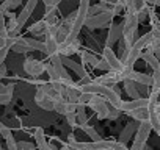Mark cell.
<instances>
[{"label": "cell", "mask_w": 160, "mask_h": 150, "mask_svg": "<svg viewBox=\"0 0 160 150\" xmlns=\"http://www.w3.org/2000/svg\"><path fill=\"white\" fill-rule=\"evenodd\" d=\"M21 3H22V0H3V2L0 3V10L2 11H11V10L18 8Z\"/></svg>", "instance_id": "21"}, {"label": "cell", "mask_w": 160, "mask_h": 150, "mask_svg": "<svg viewBox=\"0 0 160 150\" xmlns=\"http://www.w3.org/2000/svg\"><path fill=\"white\" fill-rule=\"evenodd\" d=\"M151 33H152V36H151V42L148 45L152 49L155 56L160 59V27H154L151 30Z\"/></svg>", "instance_id": "10"}, {"label": "cell", "mask_w": 160, "mask_h": 150, "mask_svg": "<svg viewBox=\"0 0 160 150\" xmlns=\"http://www.w3.org/2000/svg\"><path fill=\"white\" fill-rule=\"evenodd\" d=\"M11 50H13V52H16V53H27V52H30V50H33V49L28 45V42H27V39H25V38L18 36V39H16V42L13 44Z\"/></svg>", "instance_id": "14"}, {"label": "cell", "mask_w": 160, "mask_h": 150, "mask_svg": "<svg viewBox=\"0 0 160 150\" xmlns=\"http://www.w3.org/2000/svg\"><path fill=\"white\" fill-rule=\"evenodd\" d=\"M122 83H124V88H126V92H127L129 97H132V99H140V91L135 88V82L126 80V82H122Z\"/></svg>", "instance_id": "19"}, {"label": "cell", "mask_w": 160, "mask_h": 150, "mask_svg": "<svg viewBox=\"0 0 160 150\" xmlns=\"http://www.w3.org/2000/svg\"><path fill=\"white\" fill-rule=\"evenodd\" d=\"M80 128H82V130H83V131H85V133H87V134H88V136L93 139V141H99V139H101L99 133H98V131H96L93 127H88V125L85 124V125H80Z\"/></svg>", "instance_id": "26"}, {"label": "cell", "mask_w": 160, "mask_h": 150, "mask_svg": "<svg viewBox=\"0 0 160 150\" xmlns=\"http://www.w3.org/2000/svg\"><path fill=\"white\" fill-rule=\"evenodd\" d=\"M102 58L110 64L112 70H121V69H122V63H121V59L115 55V52L112 50V47H107V45H105V49L102 50Z\"/></svg>", "instance_id": "7"}, {"label": "cell", "mask_w": 160, "mask_h": 150, "mask_svg": "<svg viewBox=\"0 0 160 150\" xmlns=\"http://www.w3.org/2000/svg\"><path fill=\"white\" fill-rule=\"evenodd\" d=\"M53 3H55V5H57V3H58V0H53Z\"/></svg>", "instance_id": "39"}, {"label": "cell", "mask_w": 160, "mask_h": 150, "mask_svg": "<svg viewBox=\"0 0 160 150\" xmlns=\"http://www.w3.org/2000/svg\"><path fill=\"white\" fill-rule=\"evenodd\" d=\"M35 102L42 108V110H46V111H53V108H55V102L38 86V89H36V92H35Z\"/></svg>", "instance_id": "5"}, {"label": "cell", "mask_w": 160, "mask_h": 150, "mask_svg": "<svg viewBox=\"0 0 160 150\" xmlns=\"http://www.w3.org/2000/svg\"><path fill=\"white\" fill-rule=\"evenodd\" d=\"M0 150H2V148H0Z\"/></svg>", "instance_id": "42"}, {"label": "cell", "mask_w": 160, "mask_h": 150, "mask_svg": "<svg viewBox=\"0 0 160 150\" xmlns=\"http://www.w3.org/2000/svg\"><path fill=\"white\" fill-rule=\"evenodd\" d=\"M151 36H152V33H151V31H149V33H146V35H143L141 38H138V39L133 42V45H132V47H133V49H138V50H143V49L151 42Z\"/></svg>", "instance_id": "20"}, {"label": "cell", "mask_w": 160, "mask_h": 150, "mask_svg": "<svg viewBox=\"0 0 160 150\" xmlns=\"http://www.w3.org/2000/svg\"><path fill=\"white\" fill-rule=\"evenodd\" d=\"M110 106H112V105H110ZM119 113H121V111H119L118 108L112 106V110L108 111V117H107V119H116V117L119 116Z\"/></svg>", "instance_id": "34"}, {"label": "cell", "mask_w": 160, "mask_h": 150, "mask_svg": "<svg viewBox=\"0 0 160 150\" xmlns=\"http://www.w3.org/2000/svg\"><path fill=\"white\" fill-rule=\"evenodd\" d=\"M80 58H82V61H83V63H88V64H91L93 67H94V66L98 64V61H99V59H98L94 55H91L88 50H83L82 53H80Z\"/></svg>", "instance_id": "23"}, {"label": "cell", "mask_w": 160, "mask_h": 150, "mask_svg": "<svg viewBox=\"0 0 160 150\" xmlns=\"http://www.w3.org/2000/svg\"><path fill=\"white\" fill-rule=\"evenodd\" d=\"M18 147H19V150H35V145L32 142H25V141L18 142Z\"/></svg>", "instance_id": "32"}, {"label": "cell", "mask_w": 160, "mask_h": 150, "mask_svg": "<svg viewBox=\"0 0 160 150\" xmlns=\"http://www.w3.org/2000/svg\"><path fill=\"white\" fill-rule=\"evenodd\" d=\"M78 45H80V42H78L77 38H75V39H66L64 42L60 44L58 53H60L61 56H72L74 53L78 52Z\"/></svg>", "instance_id": "6"}, {"label": "cell", "mask_w": 160, "mask_h": 150, "mask_svg": "<svg viewBox=\"0 0 160 150\" xmlns=\"http://www.w3.org/2000/svg\"><path fill=\"white\" fill-rule=\"evenodd\" d=\"M101 3H105V5H110V7H113V5L116 3V0H101Z\"/></svg>", "instance_id": "37"}, {"label": "cell", "mask_w": 160, "mask_h": 150, "mask_svg": "<svg viewBox=\"0 0 160 150\" xmlns=\"http://www.w3.org/2000/svg\"><path fill=\"white\" fill-rule=\"evenodd\" d=\"M135 120H138V122H144V120H148L149 119V111H148V106H140V108H135L133 111H130L129 113Z\"/></svg>", "instance_id": "18"}, {"label": "cell", "mask_w": 160, "mask_h": 150, "mask_svg": "<svg viewBox=\"0 0 160 150\" xmlns=\"http://www.w3.org/2000/svg\"><path fill=\"white\" fill-rule=\"evenodd\" d=\"M141 58L152 67V70H157V69H160V59L155 56V53H152V52H148V50H144L143 49V52H141Z\"/></svg>", "instance_id": "15"}, {"label": "cell", "mask_w": 160, "mask_h": 150, "mask_svg": "<svg viewBox=\"0 0 160 150\" xmlns=\"http://www.w3.org/2000/svg\"><path fill=\"white\" fill-rule=\"evenodd\" d=\"M46 70H47V75H49V82H50V83L60 82V75L57 73V70L53 69V66H52V64H46Z\"/></svg>", "instance_id": "25"}, {"label": "cell", "mask_w": 160, "mask_h": 150, "mask_svg": "<svg viewBox=\"0 0 160 150\" xmlns=\"http://www.w3.org/2000/svg\"><path fill=\"white\" fill-rule=\"evenodd\" d=\"M47 11H46V16H44V21L49 24V25H58V10H57V5L53 7H46Z\"/></svg>", "instance_id": "17"}, {"label": "cell", "mask_w": 160, "mask_h": 150, "mask_svg": "<svg viewBox=\"0 0 160 150\" xmlns=\"http://www.w3.org/2000/svg\"><path fill=\"white\" fill-rule=\"evenodd\" d=\"M157 7H160V0H158V2H157Z\"/></svg>", "instance_id": "40"}, {"label": "cell", "mask_w": 160, "mask_h": 150, "mask_svg": "<svg viewBox=\"0 0 160 150\" xmlns=\"http://www.w3.org/2000/svg\"><path fill=\"white\" fill-rule=\"evenodd\" d=\"M35 141H36V144L39 145V144H42V142H46V136H44V130L41 128V127H38V128H35Z\"/></svg>", "instance_id": "29"}, {"label": "cell", "mask_w": 160, "mask_h": 150, "mask_svg": "<svg viewBox=\"0 0 160 150\" xmlns=\"http://www.w3.org/2000/svg\"><path fill=\"white\" fill-rule=\"evenodd\" d=\"M7 75V66H5V63H2L0 64V78H3Z\"/></svg>", "instance_id": "36"}, {"label": "cell", "mask_w": 160, "mask_h": 150, "mask_svg": "<svg viewBox=\"0 0 160 150\" xmlns=\"http://www.w3.org/2000/svg\"><path fill=\"white\" fill-rule=\"evenodd\" d=\"M8 47H5V49H0V64H2L3 61H5V58H7V55H8Z\"/></svg>", "instance_id": "35"}, {"label": "cell", "mask_w": 160, "mask_h": 150, "mask_svg": "<svg viewBox=\"0 0 160 150\" xmlns=\"http://www.w3.org/2000/svg\"><path fill=\"white\" fill-rule=\"evenodd\" d=\"M94 69H99V70H105V72H108V70H112V67H110V64L102 58V59H99L98 61V64L94 66Z\"/></svg>", "instance_id": "30"}, {"label": "cell", "mask_w": 160, "mask_h": 150, "mask_svg": "<svg viewBox=\"0 0 160 150\" xmlns=\"http://www.w3.org/2000/svg\"><path fill=\"white\" fill-rule=\"evenodd\" d=\"M24 70L32 75V77H39V75H42V72H46V64L39 59H33V58H28L24 61Z\"/></svg>", "instance_id": "4"}, {"label": "cell", "mask_w": 160, "mask_h": 150, "mask_svg": "<svg viewBox=\"0 0 160 150\" xmlns=\"http://www.w3.org/2000/svg\"><path fill=\"white\" fill-rule=\"evenodd\" d=\"M93 97H94V94H91V92H82L80 97H78V100H77V105H85L87 106Z\"/></svg>", "instance_id": "28"}, {"label": "cell", "mask_w": 160, "mask_h": 150, "mask_svg": "<svg viewBox=\"0 0 160 150\" xmlns=\"http://www.w3.org/2000/svg\"><path fill=\"white\" fill-rule=\"evenodd\" d=\"M135 131V124H127V127L122 130V133H121V142H127L129 139H130V136H132V133Z\"/></svg>", "instance_id": "22"}, {"label": "cell", "mask_w": 160, "mask_h": 150, "mask_svg": "<svg viewBox=\"0 0 160 150\" xmlns=\"http://www.w3.org/2000/svg\"><path fill=\"white\" fill-rule=\"evenodd\" d=\"M116 2H121V3H122V0H116Z\"/></svg>", "instance_id": "41"}, {"label": "cell", "mask_w": 160, "mask_h": 150, "mask_svg": "<svg viewBox=\"0 0 160 150\" xmlns=\"http://www.w3.org/2000/svg\"><path fill=\"white\" fill-rule=\"evenodd\" d=\"M152 127L149 124V120H144V122H140V127L137 130V134H135V141L130 147V150H144L146 147V142H148V138H149V133H151Z\"/></svg>", "instance_id": "1"}, {"label": "cell", "mask_w": 160, "mask_h": 150, "mask_svg": "<svg viewBox=\"0 0 160 150\" xmlns=\"http://www.w3.org/2000/svg\"><path fill=\"white\" fill-rule=\"evenodd\" d=\"M25 39H27L28 45H30L33 50H39V52L46 53V44H44V42H39V41L33 39V38H25Z\"/></svg>", "instance_id": "24"}, {"label": "cell", "mask_w": 160, "mask_h": 150, "mask_svg": "<svg viewBox=\"0 0 160 150\" xmlns=\"http://www.w3.org/2000/svg\"><path fill=\"white\" fill-rule=\"evenodd\" d=\"M47 30H49V24L42 19V21H38L36 24H33L28 31L33 35V36H46L47 35Z\"/></svg>", "instance_id": "13"}, {"label": "cell", "mask_w": 160, "mask_h": 150, "mask_svg": "<svg viewBox=\"0 0 160 150\" xmlns=\"http://www.w3.org/2000/svg\"><path fill=\"white\" fill-rule=\"evenodd\" d=\"M113 17H115V13L112 10H108V11L101 13V14H96V16H88L85 25L88 28H102L107 24H112V19Z\"/></svg>", "instance_id": "2"}, {"label": "cell", "mask_w": 160, "mask_h": 150, "mask_svg": "<svg viewBox=\"0 0 160 150\" xmlns=\"http://www.w3.org/2000/svg\"><path fill=\"white\" fill-rule=\"evenodd\" d=\"M61 56V55H60ZM61 61H63V64L66 66V67H69V69H72L80 78H83V77H88V73H87V70L80 66V64H77V63H74L72 59H71V56H61Z\"/></svg>", "instance_id": "11"}, {"label": "cell", "mask_w": 160, "mask_h": 150, "mask_svg": "<svg viewBox=\"0 0 160 150\" xmlns=\"http://www.w3.org/2000/svg\"><path fill=\"white\" fill-rule=\"evenodd\" d=\"M152 89L160 92V69L152 72Z\"/></svg>", "instance_id": "27"}, {"label": "cell", "mask_w": 160, "mask_h": 150, "mask_svg": "<svg viewBox=\"0 0 160 150\" xmlns=\"http://www.w3.org/2000/svg\"><path fill=\"white\" fill-rule=\"evenodd\" d=\"M44 44H46V55H47L49 58H52V56H55V55H60V53H58L60 44L57 42V39H55L53 36H46Z\"/></svg>", "instance_id": "12"}, {"label": "cell", "mask_w": 160, "mask_h": 150, "mask_svg": "<svg viewBox=\"0 0 160 150\" xmlns=\"http://www.w3.org/2000/svg\"><path fill=\"white\" fill-rule=\"evenodd\" d=\"M13 88H14L13 85L5 86V85L0 83V103H2V105L10 103V100L13 97Z\"/></svg>", "instance_id": "16"}, {"label": "cell", "mask_w": 160, "mask_h": 150, "mask_svg": "<svg viewBox=\"0 0 160 150\" xmlns=\"http://www.w3.org/2000/svg\"><path fill=\"white\" fill-rule=\"evenodd\" d=\"M141 52H143V50H138V49L130 47V50L127 52V55H126V56L121 59L122 66H124V67H132V69H133L135 61H137L138 58H141Z\"/></svg>", "instance_id": "9"}, {"label": "cell", "mask_w": 160, "mask_h": 150, "mask_svg": "<svg viewBox=\"0 0 160 150\" xmlns=\"http://www.w3.org/2000/svg\"><path fill=\"white\" fill-rule=\"evenodd\" d=\"M88 106L98 114V119H107L108 117V111H110V106L107 105V100L102 97V96H98L94 94V97L90 100Z\"/></svg>", "instance_id": "3"}, {"label": "cell", "mask_w": 160, "mask_h": 150, "mask_svg": "<svg viewBox=\"0 0 160 150\" xmlns=\"http://www.w3.org/2000/svg\"><path fill=\"white\" fill-rule=\"evenodd\" d=\"M122 38V22L118 24V25H110V30H108V35H107V41H105V45L107 47H112L115 42H118L119 39Z\"/></svg>", "instance_id": "8"}, {"label": "cell", "mask_w": 160, "mask_h": 150, "mask_svg": "<svg viewBox=\"0 0 160 150\" xmlns=\"http://www.w3.org/2000/svg\"><path fill=\"white\" fill-rule=\"evenodd\" d=\"M144 2H146L148 5H157V2H158V0H144Z\"/></svg>", "instance_id": "38"}, {"label": "cell", "mask_w": 160, "mask_h": 150, "mask_svg": "<svg viewBox=\"0 0 160 150\" xmlns=\"http://www.w3.org/2000/svg\"><path fill=\"white\" fill-rule=\"evenodd\" d=\"M7 41H8V33L7 31H0V49L7 47Z\"/></svg>", "instance_id": "33"}, {"label": "cell", "mask_w": 160, "mask_h": 150, "mask_svg": "<svg viewBox=\"0 0 160 150\" xmlns=\"http://www.w3.org/2000/svg\"><path fill=\"white\" fill-rule=\"evenodd\" d=\"M0 31H7L8 33V30H7V16H5V13L0 10Z\"/></svg>", "instance_id": "31"}]
</instances>
